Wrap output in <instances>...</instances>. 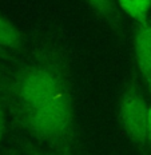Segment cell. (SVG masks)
Returning <instances> with one entry per match:
<instances>
[{
    "mask_svg": "<svg viewBox=\"0 0 151 155\" xmlns=\"http://www.w3.org/2000/svg\"><path fill=\"white\" fill-rule=\"evenodd\" d=\"M7 115H8L7 108H5L4 103L0 101V143H2L5 130H7Z\"/></svg>",
    "mask_w": 151,
    "mask_h": 155,
    "instance_id": "obj_9",
    "label": "cell"
},
{
    "mask_svg": "<svg viewBox=\"0 0 151 155\" xmlns=\"http://www.w3.org/2000/svg\"><path fill=\"white\" fill-rule=\"evenodd\" d=\"M134 54L139 75L151 92V16L144 24H138L134 35Z\"/></svg>",
    "mask_w": 151,
    "mask_h": 155,
    "instance_id": "obj_4",
    "label": "cell"
},
{
    "mask_svg": "<svg viewBox=\"0 0 151 155\" xmlns=\"http://www.w3.org/2000/svg\"><path fill=\"white\" fill-rule=\"evenodd\" d=\"M24 46V38L16 25L0 12V47L9 54L20 51Z\"/></svg>",
    "mask_w": 151,
    "mask_h": 155,
    "instance_id": "obj_6",
    "label": "cell"
},
{
    "mask_svg": "<svg viewBox=\"0 0 151 155\" xmlns=\"http://www.w3.org/2000/svg\"><path fill=\"white\" fill-rule=\"evenodd\" d=\"M118 4L136 24H144L150 18L151 0H118Z\"/></svg>",
    "mask_w": 151,
    "mask_h": 155,
    "instance_id": "obj_7",
    "label": "cell"
},
{
    "mask_svg": "<svg viewBox=\"0 0 151 155\" xmlns=\"http://www.w3.org/2000/svg\"><path fill=\"white\" fill-rule=\"evenodd\" d=\"M0 59H12V54L7 52L5 50H3V48L0 47Z\"/></svg>",
    "mask_w": 151,
    "mask_h": 155,
    "instance_id": "obj_13",
    "label": "cell"
},
{
    "mask_svg": "<svg viewBox=\"0 0 151 155\" xmlns=\"http://www.w3.org/2000/svg\"><path fill=\"white\" fill-rule=\"evenodd\" d=\"M15 130L51 155H76L75 84L60 91L43 107L9 116Z\"/></svg>",
    "mask_w": 151,
    "mask_h": 155,
    "instance_id": "obj_2",
    "label": "cell"
},
{
    "mask_svg": "<svg viewBox=\"0 0 151 155\" xmlns=\"http://www.w3.org/2000/svg\"><path fill=\"white\" fill-rule=\"evenodd\" d=\"M146 150H149L151 155V106H150V115H149V127H147V147Z\"/></svg>",
    "mask_w": 151,
    "mask_h": 155,
    "instance_id": "obj_10",
    "label": "cell"
},
{
    "mask_svg": "<svg viewBox=\"0 0 151 155\" xmlns=\"http://www.w3.org/2000/svg\"><path fill=\"white\" fill-rule=\"evenodd\" d=\"M150 106L135 76L126 82L119 99V122L127 139L140 153L147 147Z\"/></svg>",
    "mask_w": 151,
    "mask_h": 155,
    "instance_id": "obj_3",
    "label": "cell"
},
{
    "mask_svg": "<svg viewBox=\"0 0 151 155\" xmlns=\"http://www.w3.org/2000/svg\"><path fill=\"white\" fill-rule=\"evenodd\" d=\"M72 84L75 80L68 46L59 39H48L35 44L8 71L0 101L9 116L24 114L46 106Z\"/></svg>",
    "mask_w": 151,
    "mask_h": 155,
    "instance_id": "obj_1",
    "label": "cell"
},
{
    "mask_svg": "<svg viewBox=\"0 0 151 155\" xmlns=\"http://www.w3.org/2000/svg\"><path fill=\"white\" fill-rule=\"evenodd\" d=\"M20 142V150L23 151L25 155H51L50 153H47L44 148H41L40 146H38V144L32 143L30 139H27V138L21 137L18 139Z\"/></svg>",
    "mask_w": 151,
    "mask_h": 155,
    "instance_id": "obj_8",
    "label": "cell"
},
{
    "mask_svg": "<svg viewBox=\"0 0 151 155\" xmlns=\"http://www.w3.org/2000/svg\"><path fill=\"white\" fill-rule=\"evenodd\" d=\"M0 155H3V154H0Z\"/></svg>",
    "mask_w": 151,
    "mask_h": 155,
    "instance_id": "obj_14",
    "label": "cell"
},
{
    "mask_svg": "<svg viewBox=\"0 0 151 155\" xmlns=\"http://www.w3.org/2000/svg\"><path fill=\"white\" fill-rule=\"evenodd\" d=\"M7 74H8V71L5 70V68H3V66L0 64V90H2L3 84H4V82H5V78H7Z\"/></svg>",
    "mask_w": 151,
    "mask_h": 155,
    "instance_id": "obj_12",
    "label": "cell"
},
{
    "mask_svg": "<svg viewBox=\"0 0 151 155\" xmlns=\"http://www.w3.org/2000/svg\"><path fill=\"white\" fill-rule=\"evenodd\" d=\"M2 154L3 155H25L20 148H5Z\"/></svg>",
    "mask_w": 151,
    "mask_h": 155,
    "instance_id": "obj_11",
    "label": "cell"
},
{
    "mask_svg": "<svg viewBox=\"0 0 151 155\" xmlns=\"http://www.w3.org/2000/svg\"><path fill=\"white\" fill-rule=\"evenodd\" d=\"M88 8L100 21L112 31H119L122 27V9L118 0H84Z\"/></svg>",
    "mask_w": 151,
    "mask_h": 155,
    "instance_id": "obj_5",
    "label": "cell"
}]
</instances>
